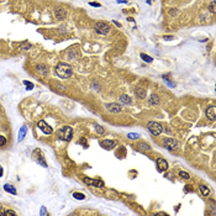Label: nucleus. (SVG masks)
Wrapping results in <instances>:
<instances>
[{"label":"nucleus","mask_w":216,"mask_h":216,"mask_svg":"<svg viewBox=\"0 0 216 216\" xmlns=\"http://www.w3.org/2000/svg\"><path fill=\"white\" fill-rule=\"evenodd\" d=\"M157 169L159 172H164L168 169V162L164 159V158H161V159L157 161Z\"/></svg>","instance_id":"obj_10"},{"label":"nucleus","mask_w":216,"mask_h":216,"mask_svg":"<svg viewBox=\"0 0 216 216\" xmlns=\"http://www.w3.org/2000/svg\"><path fill=\"white\" fill-rule=\"evenodd\" d=\"M179 177H182L183 179H189V178H190V175H189V173L184 172V171H180V172H179Z\"/></svg>","instance_id":"obj_22"},{"label":"nucleus","mask_w":216,"mask_h":216,"mask_svg":"<svg viewBox=\"0 0 216 216\" xmlns=\"http://www.w3.org/2000/svg\"><path fill=\"white\" fill-rule=\"evenodd\" d=\"M57 136H58V138H61L63 141H71L73 137V129L71 126H64V127L58 130Z\"/></svg>","instance_id":"obj_2"},{"label":"nucleus","mask_w":216,"mask_h":216,"mask_svg":"<svg viewBox=\"0 0 216 216\" xmlns=\"http://www.w3.org/2000/svg\"><path fill=\"white\" fill-rule=\"evenodd\" d=\"M1 175H3V167L0 166V177H1Z\"/></svg>","instance_id":"obj_33"},{"label":"nucleus","mask_w":216,"mask_h":216,"mask_svg":"<svg viewBox=\"0 0 216 216\" xmlns=\"http://www.w3.org/2000/svg\"><path fill=\"white\" fill-rule=\"evenodd\" d=\"M140 56H141V58L143 59L145 62H147V63H151L152 61H153V58H152L151 56H147V55H145V53H141Z\"/></svg>","instance_id":"obj_20"},{"label":"nucleus","mask_w":216,"mask_h":216,"mask_svg":"<svg viewBox=\"0 0 216 216\" xmlns=\"http://www.w3.org/2000/svg\"><path fill=\"white\" fill-rule=\"evenodd\" d=\"M96 132L100 134V135H103V134H104V129H103V126H96Z\"/></svg>","instance_id":"obj_28"},{"label":"nucleus","mask_w":216,"mask_h":216,"mask_svg":"<svg viewBox=\"0 0 216 216\" xmlns=\"http://www.w3.org/2000/svg\"><path fill=\"white\" fill-rule=\"evenodd\" d=\"M37 127L41 129L42 132L46 134V135H51L52 132H53V130H52V127H51L50 125H47V124H46V121H43V120L38 121V122H37Z\"/></svg>","instance_id":"obj_6"},{"label":"nucleus","mask_w":216,"mask_h":216,"mask_svg":"<svg viewBox=\"0 0 216 216\" xmlns=\"http://www.w3.org/2000/svg\"><path fill=\"white\" fill-rule=\"evenodd\" d=\"M56 73H57V75H58L59 78L62 79H67V78H69L72 77L73 74V69H72V67L69 64H67V63H58L56 67Z\"/></svg>","instance_id":"obj_1"},{"label":"nucleus","mask_w":216,"mask_h":216,"mask_svg":"<svg viewBox=\"0 0 216 216\" xmlns=\"http://www.w3.org/2000/svg\"><path fill=\"white\" fill-rule=\"evenodd\" d=\"M92 185L95 187V188H103L104 187V182L103 180H99V179H93V180H92Z\"/></svg>","instance_id":"obj_19"},{"label":"nucleus","mask_w":216,"mask_h":216,"mask_svg":"<svg viewBox=\"0 0 216 216\" xmlns=\"http://www.w3.org/2000/svg\"><path fill=\"white\" fill-rule=\"evenodd\" d=\"M199 190H200V193H201L204 196H208L209 194H210V189L206 185H200L199 187Z\"/></svg>","instance_id":"obj_18"},{"label":"nucleus","mask_w":216,"mask_h":216,"mask_svg":"<svg viewBox=\"0 0 216 216\" xmlns=\"http://www.w3.org/2000/svg\"><path fill=\"white\" fill-rule=\"evenodd\" d=\"M147 129H148L150 132L153 135V136H158L162 134L163 131V127L162 125L159 122H154V121H151V122H148V125H147Z\"/></svg>","instance_id":"obj_3"},{"label":"nucleus","mask_w":216,"mask_h":216,"mask_svg":"<svg viewBox=\"0 0 216 216\" xmlns=\"http://www.w3.org/2000/svg\"><path fill=\"white\" fill-rule=\"evenodd\" d=\"M117 3H121V4H126L127 1H126V0H117Z\"/></svg>","instance_id":"obj_32"},{"label":"nucleus","mask_w":216,"mask_h":216,"mask_svg":"<svg viewBox=\"0 0 216 216\" xmlns=\"http://www.w3.org/2000/svg\"><path fill=\"white\" fill-rule=\"evenodd\" d=\"M5 145H6V138L0 135V147H4Z\"/></svg>","instance_id":"obj_26"},{"label":"nucleus","mask_w":216,"mask_h":216,"mask_svg":"<svg viewBox=\"0 0 216 216\" xmlns=\"http://www.w3.org/2000/svg\"><path fill=\"white\" fill-rule=\"evenodd\" d=\"M4 189H5V192L13 194V195H16V189H15L13 185H10V184H5V185H4Z\"/></svg>","instance_id":"obj_17"},{"label":"nucleus","mask_w":216,"mask_h":216,"mask_svg":"<svg viewBox=\"0 0 216 216\" xmlns=\"http://www.w3.org/2000/svg\"><path fill=\"white\" fill-rule=\"evenodd\" d=\"M100 146L105 150H113L114 147L116 146V143H115V141H113V140H103L100 142Z\"/></svg>","instance_id":"obj_9"},{"label":"nucleus","mask_w":216,"mask_h":216,"mask_svg":"<svg viewBox=\"0 0 216 216\" xmlns=\"http://www.w3.org/2000/svg\"><path fill=\"white\" fill-rule=\"evenodd\" d=\"M36 71H37V73L40 75H48L50 74V69L46 64H38L37 67H36Z\"/></svg>","instance_id":"obj_11"},{"label":"nucleus","mask_w":216,"mask_h":216,"mask_svg":"<svg viewBox=\"0 0 216 216\" xmlns=\"http://www.w3.org/2000/svg\"><path fill=\"white\" fill-rule=\"evenodd\" d=\"M163 146H164L167 150H169V151H175V150H178V147H179L178 142L174 138H172V137H167V138L163 140Z\"/></svg>","instance_id":"obj_5"},{"label":"nucleus","mask_w":216,"mask_h":216,"mask_svg":"<svg viewBox=\"0 0 216 216\" xmlns=\"http://www.w3.org/2000/svg\"><path fill=\"white\" fill-rule=\"evenodd\" d=\"M146 90H145V89L143 88H136L135 89V95L136 96H137L138 99H145L146 98Z\"/></svg>","instance_id":"obj_14"},{"label":"nucleus","mask_w":216,"mask_h":216,"mask_svg":"<svg viewBox=\"0 0 216 216\" xmlns=\"http://www.w3.org/2000/svg\"><path fill=\"white\" fill-rule=\"evenodd\" d=\"M10 215H17L16 213L14 211V210H3V213H1V216H10Z\"/></svg>","instance_id":"obj_21"},{"label":"nucleus","mask_w":216,"mask_h":216,"mask_svg":"<svg viewBox=\"0 0 216 216\" xmlns=\"http://www.w3.org/2000/svg\"><path fill=\"white\" fill-rule=\"evenodd\" d=\"M164 38H166V40H171V38H173V37H172V36H164Z\"/></svg>","instance_id":"obj_34"},{"label":"nucleus","mask_w":216,"mask_h":216,"mask_svg":"<svg viewBox=\"0 0 216 216\" xmlns=\"http://www.w3.org/2000/svg\"><path fill=\"white\" fill-rule=\"evenodd\" d=\"M73 196H74L75 199H78V200H84V199H85V195H84V194H79V193H74V194H73Z\"/></svg>","instance_id":"obj_23"},{"label":"nucleus","mask_w":216,"mask_h":216,"mask_svg":"<svg viewBox=\"0 0 216 216\" xmlns=\"http://www.w3.org/2000/svg\"><path fill=\"white\" fill-rule=\"evenodd\" d=\"M120 101L122 103V104H125V105H131V104H132V100H131V98L129 95H125V94L120 96Z\"/></svg>","instance_id":"obj_16"},{"label":"nucleus","mask_w":216,"mask_h":216,"mask_svg":"<svg viewBox=\"0 0 216 216\" xmlns=\"http://www.w3.org/2000/svg\"><path fill=\"white\" fill-rule=\"evenodd\" d=\"M94 29H95V31L99 34V35H109L110 34V26L108 24H105V22H96L95 26H94Z\"/></svg>","instance_id":"obj_4"},{"label":"nucleus","mask_w":216,"mask_h":216,"mask_svg":"<svg viewBox=\"0 0 216 216\" xmlns=\"http://www.w3.org/2000/svg\"><path fill=\"white\" fill-rule=\"evenodd\" d=\"M30 47H31V45H25V46H21V50L27 51V50H30Z\"/></svg>","instance_id":"obj_30"},{"label":"nucleus","mask_w":216,"mask_h":216,"mask_svg":"<svg viewBox=\"0 0 216 216\" xmlns=\"http://www.w3.org/2000/svg\"><path fill=\"white\" fill-rule=\"evenodd\" d=\"M209 8H210V11H211V13H215V11H216V4H215V1H211V3H210Z\"/></svg>","instance_id":"obj_25"},{"label":"nucleus","mask_w":216,"mask_h":216,"mask_svg":"<svg viewBox=\"0 0 216 216\" xmlns=\"http://www.w3.org/2000/svg\"><path fill=\"white\" fill-rule=\"evenodd\" d=\"M206 116H208V119H210L211 121H215L216 120V108L215 106H210V108H208L206 109Z\"/></svg>","instance_id":"obj_12"},{"label":"nucleus","mask_w":216,"mask_h":216,"mask_svg":"<svg viewBox=\"0 0 216 216\" xmlns=\"http://www.w3.org/2000/svg\"><path fill=\"white\" fill-rule=\"evenodd\" d=\"M1 213H3V208H1V205H0V216H1Z\"/></svg>","instance_id":"obj_35"},{"label":"nucleus","mask_w":216,"mask_h":216,"mask_svg":"<svg viewBox=\"0 0 216 216\" xmlns=\"http://www.w3.org/2000/svg\"><path fill=\"white\" fill-rule=\"evenodd\" d=\"M89 5H90V6H94V8H100V6H101V5L98 4V3H90Z\"/></svg>","instance_id":"obj_31"},{"label":"nucleus","mask_w":216,"mask_h":216,"mask_svg":"<svg viewBox=\"0 0 216 216\" xmlns=\"http://www.w3.org/2000/svg\"><path fill=\"white\" fill-rule=\"evenodd\" d=\"M24 84L26 85V89H27V90H31V89H34V84H32V83H29L27 80H24Z\"/></svg>","instance_id":"obj_24"},{"label":"nucleus","mask_w":216,"mask_h":216,"mask_svg":"<svg viewBox=\"0 0 216 216\" xmlns=\"http://www.w3.org/2000/svg\"><path fill=\"white\" fill-rule=\"evenodd\" d=\"M148 103L151 105H158L159 104V96H158L157 94H152V95L150 96V99H148Z\"/></svg>","instance_id":"obj_15"},{"label":"nucleus","mask_w":216,"mask_h":216,"mask_svg":"<svg viewBox=\"0 0 216 216\" xmlns=\"http://www.w3.org/2000/svg\"><path fill=\"white\" fill-rule=\"evenodd\" d=\"M25 134H26V127L24 126V127H22V130H21V134H20V140H22V138H24Z\"/></svg>","instance_id":"obj_29"},{"label":"nucleus","mask_w":216,"mask_h":216,"mask_svg":"<svg viewBox=\"0 0 216 216\" xmlns=\"http://www.w3.org/2000/svg\"><path fill=\"white\" fill-rule=\"evenodd\" d=\"M106 109L109 110L110 113H113V114H117V113H121V110H122V108H121L120 105H119V104H116V103L106 104Z\"/></svg>","instance_id":"obj_8"},{"label":"nucleus","mask_w":216,"mask_h":216,"mask_svg":"<svg viewBox=\"0 0 216 216\" xmlns=\"http://www.w3.org/2000/svg\"><path fill=\"white\" fill-rule=\"evenodd\" d=\"M67 16V11L63 8H56L55 9V17L57 20H64Z\"/></svg>","instance_id":"obj_7"},{"label":"nucleus","mask_w":216,"mask_h":216,"mask_svg":"<svg viewBox=\"0 0 216 216\" xmlns=\"http://www.w3.org/2000/svg\"><path fill=\"white\" fill-rule=\"evenodd\" d=\"M137 150L141 152H148L151 151V146L148 143H146V142H140L137 145Z\"/></svg>","instance_id":"obj_13"},{"label":"nucleus","mask_w":216,"mask_h":216,"mask_svg":"<svg viewBox=\"0 0 216 216\" xmlns=\"http://www.w3.org/2000/svg\"><path fill=\"white\" fill-rule=\"evenodd\" d=\"M127 137H129L130 140H136V138H138L140 136H138L137 134H129V135H127Z\"/></svg>","instance_id":"obj_27"}]
</instances>
